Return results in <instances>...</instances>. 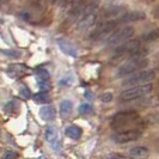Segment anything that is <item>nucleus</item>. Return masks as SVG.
Wrapping results in <instances>:
<instances>
[{"label":"nucleus","mask_w":159,"mask_h":159,"mask_svg":"<svg viewBox=\"0 0 159 159\" xmlns=\"http://www.w3.org/2000/svg\"><path fill=\"white\" fill-rule=\"evenodd\" d=\"M99 12V0H91L88 1L84 11L81 13V17L77 22V28L79 32H85L89 29H91L97 23V17Z\"/></svg>","instance_id":"f257e3e1"},{"label":"nucleus","mask_w":159,"mask_h":159,"mask_svg":"<svg viewBox=\"0 0 159 159\" xmlns=\"http://www.w3.org/2000/svg\"><path fill=\"white\" fill-rule=\"evenodd\" d=\"M141 120L139 117V114L135 110H123L116 112L110 120V126L112 129H116L117 132L123 130L128 125H138Z\"/></svg>","instance_id":"f03ea898"},{"label":"nucleus","mask_w":159,"mask_h":159,"mask_svg":"<svg viewBox=\"0 0 159 159\" xmlns=\"http://www.w3.org/2000/svg\"><path fill=\"white\" fill-rule=\"evenodd\" d=\"M135 34V29L130 25H123L119 29H115L114 31L107 37L105 40V47L107 48H116L119 47L120 44L125 43L129 41L130 39H133Z\"/></svg>","instance_id":"7ed1b4c3"},{"label":"nucleus","mask_w":159,"mask_h":159,"mask_svg":"<svg viewBox=\"0 0 159 159\" xmlns=\"http://www.w3.org/2000/svg\"><path fill=\"white\" fill-rule=\"evenodd\" d=\"M148 59L143 57V59H129L123 65H121L117 71H116V77L117 78H127L129 75L134 74L136 72L146 70L148 67Z\"/></svg>","instance_id":"20e7f679"},{"label":"nucleus","mask_w":159,"mask_h":159,"mask_svg":"<svg viewBox=\"0 0 159 159\" xmlns=\"http://www.w3.org/2000/svg\"><path fill=\"white\" fill-rule=\"evenodd\" d=\"M117 22L116 19H111V20H105V22H101L97 23L96 26L90 31L88 39L90 42H99V41L107 39L110 34H111L116 28H117Z\"/></svg>","instance_id":"39448f33"},{"label":"nucleus","mask_w":159,"mask_h":159,"mask_svg":"<svg viewBox=\"0 0 159 159\" xmlns=\"http://www.w3.org/2000/svg\"><path fill=\"white\" fill-rule=\"evenodd\" d=\"M153 90L152 83L145 84V85H138V86H132V88L125 89L120 93V101L121 102H133L136 99H141L147 95H150Z\"/></svg>","instance_id":"423d86ee"},{"label":"nucleus","mask_w":159,"mask_h":159,"mask_svg":"<svg viewBox=\"0 0 159 159\" xmlns=\"http://www.w3.org/2000/svg\"><path fill=\"white\" fill-rule=\"evenodd\" d=\"M157 73L154 70H143L125 78L122 81V86L126 88H132V86H138V85H145L150 84L156 78Z\"/></svg>","instance_id":"0eeeda50"},{"label":"nucleus","mask_w":159,"mask_h":159,"mask_svg":"<svg viewBox=\"0 0 159 159\" xmlns=\"http://www.w3.org/2000/svg\"><path fill=\"white\" fill-rule=\"evenodd\" d=\"M143 129L141 128H130V129H123L116 132L111 136L112 141L116 143H127L135 141L143 136Z\"/></svg>","instance_id":"6e6552de"},{"label":"nucleus","mask_w":159,"mask_h":159,"mask_svg":"<svg viewBox=\"0 0 159 159\" xmlns=\"http://www.w3.org/2000/svg\"><path fill=\"white\" fill-rule=\"evenodd\" d=\"M143 47V42L140 39H130L129 41L120 44L119 47L115 48L114 52V60L115 59H122V57H127L133 52H135L136 49Z\"/></svg>","instance_id":"1a4fd4ad"},{"label":"nucleus","mask_w":159,"mask_h":159,"mask_svg":"<svg viewBox=\"0 0 159 159\" xmlns=\"http://www.w3.org/2000/svg\"><path fill=\"white\" fill-rule=\"evenodd\" d=\"M125 10H126V7L121 6V5H111V6H107L103 10H99L98 17H97V23L105 22V20H111L114 17H120Z\"/></svg>","instance_id":"9d476101"},{"label":"nucleus","mask_w":159,"mask_h":159,"mask_svg":"<svg viewBox=\"0 0 159 159\" xmlns=\"http://www.w3.org/2000/svg\"><path fill=\"white\" fill-rule=\"evenodd\" d=\"M145 12L143 11H138V10H134V11H126L123 12L121 16L116 19L117 22V25H128L129 23H134V22H140L145 19Z\"/></svg>","instance_id":"9b49d317"},{"label":"nucleus","mask_w":159,"mask_h":159,"mask_svg":"<svg viewBox=\"0 0 159 159\" xmlns=\"http://www.w3.org/2000/svg\"><path fill=\"white\" fill-rule=\"evenodd\" d=\"M129 159H147L150 156V150L145 146H135L128 152Z\"/></svg>","instance_id":"f8f14e48"},{"label":"nucleus","mask_w":159,"mask_h":159,"mask_svg":"<svg viewBox=\"0 0 159 159\" xmlns=\"http://www.w3.org/2000/svg\"><path fill=\"white\" fill-rule=\"evenodd\" d=\"M40 116L44 120V121H53L56 116L55 108H54V107H52V105H46V107L41 108Z\"/></svg>","instance_id":"ddd939ff"},{"label":"nucleus","mask_w":159,"mask_h":159,"mask_svg":"<svg viewBox=\"0 0 159 159\" xmlns=\"http://www.w3.org/2000/svg\"><path fill=\"white\" fill-rule=\"evenodd\" d=\"M157 39H159V29H153L151 31L143 34V36L140 37L141 42L143 43H151L153 41H156Z\"/></svg>","instance_id":"4468645a"},{"label":"nucleus","mask_w":159,"mask_h":159,"mask_svg":"<svg viewBox=\"0 0 159 159\" xmlns=\"http://www.w3.org/2000/svg\"><path fill=\"white\" fill-rule=\"evenodd\" d=\"M65 133H66V135L70 136L71 139L77 140V139H79L80 136H81L83 130H81V128H79L78 126H68V127L66 128Z\"/></svg>","instance_id":"2eb2a0df"},{"label":"nucleus","mask_w":159,"mask_h":159,"mask_svg":"<svg viewBox=\"0 0 159 159\" xmlns=\"http://www.w3.org/2000/svg\"><path fill=\"white\" fill-rule=\"evenodd\" d=\"M72 110H73V103L71 101L66 99L64 102H61L60 104V112H61V116L62 117H67L72 114Z\"/></svg>","instance_id":"dca6fc26"},{"label":"nucleus","mask_w":159,"mask_h":159,"mask_svg":"<svg viewBox=\"0 0 159 159\" xmlns=\"http://www.w3.org/2000/svg\"><path fill=\"white\" fill-rule=\"evenodd\" d=\"M57 44L60 46V48L64 50L66 54H68V55H72V56H77V52H75V49L73 46H71L67 41L65 40H57Z\"/></svg>","instance_id":"f3484780"},{"label":"nucleus","mask_w":159,"mask_h":159,"mask_svg":"<svg viewBox=\"0 0 159 159\" xmlns=\"http://www.w3.org/2000/svg\"><path fill=\"white\" fill-rule=\"evenodd\" d=\"M32 99H34L35 103L44 104V103H48V102H49L50 97H49V95H48L47 92H40V93H37V95L34 96Z\"/></svg>","instance_id":"a211bd4d"},{"label":"nucleus","mask_w":159,"mask_h":159,"mask_svg":"<svg viewBox=\"0 0 159 159\" xmlns=\"http://www.w3.org/2000/svg\"><path fill=\"white\" fill-rule=\"evenodd\" d=\"M46 139L47 141H49L50 143H54L57 140V135H56V130L53 127H49L46 132Z\"/></svg>","instance_id":"6ab92c4d"},{"label":"nucleus","mask_w":159,"mask_h":159,"mask_svg":"<svg viewBox=\"0 0 159 159\" xmlns=\"http://www.w3.org/2000/svg\"><path fill=\"white\" fill-rule=\"evenodd\" d=\"M92 110V108H91V105L90 104H81L79 107V114L81 115H86V114H90Z\"/></svg>","instance_id":"aec40b11"},{"label":"nucleus","mask_w":159,"mask_h":159,"mask_svg":"<svg viewBox=\"0 0 159 159\" xmlns=\"http://www.w3.org/2000/svg\"><path fill=\"white\" fill-rule=\"evenodd\" d=\"M146 121L151 123H159V114H152L148 117H146Z\"/></svg>","instance_id":"412c9836"},{"label":"nucleus","mask_w":159,"mask_h":159,"mask_svg":"<svg viewBox=\"0 0 159 159\" xmlns=\"http://www.w3.org/2000/svg\"><path fill=\"white\" fill-rule=\"evenodd\" d=\"M39 86H40L41 90H42L43 92H46L47 90H49V89H50V85H49L48 80H41L40 83H39Z\"/></svg>","instance_id":"4be33fe9"},{"label":"nucleus","mask_w":159,"mask_h":159,"mask_svg":"<svg viewBox=\"0 0 159 159\" xmlns=\"http://www.w3.org/2000/svg\"><path fill=\"white\" fill-rule=\"evenodd\" d=\"M107 159H128V158L125 157V156H122V154H119V153H110V154H108Z\"/></svg>","instance_id":"5701e85b"},{"label":"nucleus","mask_w":159,"mask_h":159,"mask_svg":"<svg viewBox=\"0 0 159 159\" xmlns=\"http://www.w3.org/2000/svg\"><path fill=\"white\" fill-rule=\"evenodd\" d=\"M37 74L40 75L42 80H48V78H49V73H48L46 70H40V71H37Z\"/></svg>","instance_id":"b1692460"},{"label":"nucleus","mask_w":159,"mask_h":159,"mask_svg":"<svg viewBox=\"0 0 159 159\" xmlns=\"http://www.w3.org/2000/svg\"><path fill=\"white\" fill-rule=\"evenodd\" d=\"M20 95L23 96L24 98H29L30 97V90L28 88H25V86H23V88L20 89Z\"/></svg>","instance_id":"393cba45"},{"label":"nucleus","mask_w":159,"mask_h":159,"mask_svg":"<svg viewBox=\"0 0 159 159\" xmlns=\"http://www.w3.org/2000/svg\"><path fill=\"white\" fill-rule=\"evenodd\" d=\"M17 157H18V154H17L16 152L10 151V152H7L5 156H4V159H16Z\"/></svg>","instance_id":"a878e982"},{"label":"nucleus","mask_w":159,"mask_h":159,"mask_svg":"<svg viewBox=\"0 0 159 159\" xmlns=\"http://www.w3.org/2000/svg\"><path fill=\"white\" fill-rule=\"evenodd\" d=\"M102 99H103V102H110L112 99V95L111 93H105Z\"/></svg>","instance_id":"bb28decb"},{"label":"nucleus","mask_w":159,"mask_h":159,"mask_svg":"<svg viewBox=\"0 0 159 159\" xmlns=\"http://www.w3.org/2000/svg\"><path fill=\"white\" fill-rule=\"evenodd\" d=\"M153 17H154L156 19H159V5L153 10Z\"/></svg>","instance_id":"cd10ccee"},{"label":"nucleus","mask_w":159,"mask_h":159,"mask_svg":"<svg viewBox=\"0 0 159 159\" xmlns=\"http://www.w3.org/2000/svg\"><path fill=\"white\" fill-rule=\"evenodd\" d=\"M59 0H47V2L48 4H50V5H54L55 2H57Z\"/></svg>","instance_id":"c85d7f7f"},{"label":"nucleus","mask_w":159,"mask_h":159,"mask_svg":"<svg viewBox=\"0 0 159 159\" xmlns=\"http://www.w3.org/2000/svg\"><path fill=\"white\" fill-rule=\"evenodd\" d=\"M30 1H31V4H34V5H35V4H39L41 0H30Z\"/></svg>","instance_id":"c756f323"}]
</instances>
